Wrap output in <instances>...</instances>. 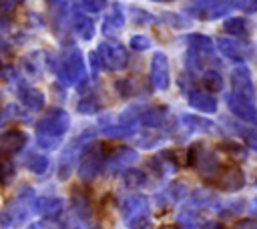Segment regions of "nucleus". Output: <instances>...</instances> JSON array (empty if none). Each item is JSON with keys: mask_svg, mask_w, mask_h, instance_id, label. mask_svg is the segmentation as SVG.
<instances>
[{"mask_svg": "<svg viewBox=\"0 0 257 229\" xmlns=\"http://www.w3.org/2000/svg\"><path fill=\"white\" fill-rule=\"evenodd\" d=\"M68 114L62 108H50L44 117L38 119V123L34 125L36 129V143L42 149H56L58 143L62 141L64 133L68 131Z\"/></svg>", "mask_w": 257, "mask_h": 229, "instance_id": "obj_1", "label": "nucleus"}, {"mask_svg": "<svg viewBox=\"0 0 257 229\" xmlns=\"http://www.w3.org/2000/svg\"><path fill=\"white\" fill-rule=\"evenodd\" d=\"M36 193L32 187H20L14 199L0 211V229H18L24 225L32 211V201Z\"/></svg>", "mask_w": 257, "mask_h": 229, "instance_id": "obj_2", "label": "nucleus"}, {"mask_svg": "<svg viewBox=\"0 0 257 229\" xmlns=\"http://www.w3.org/2000/svg\"><path fill=\"white\" fill-rule=\"evenodd\" d=\"M56 72H58V76H60L64 82H68V84L78 82V80L84 76V64H82L80 52H78L76 48L66 50V52L58 58V62H56Z\"/></svg>", "mask_w": 257, "mask_h": 229, "instance_id": "obj_3", "label": "nucleus"}, {"mask_svg": "<svg viewBox=\"0 0 257 229\" xmlns=\"http://www.w3.org/2000/svg\"><path fill=\"white\" fill-rule=\"evenodd\" d=\"M28 143V135L18 129H4L0 133V151L6 155H16L20 153Z\"/></svg>", "mask_w": 257, "mask_h": 229, "instance_id": "obj_4", "label": "nucleus"}, {"mask_svg": "<svg viewBox=\"0 0 257 229\" xmlns=\"http://www.w3.org/2000/svg\"><path fill=\"white\" fill-rule=\"evenodd\" d=\"M16 94H18L20 104H22L24 108L32 110V112H36V110H40V108L44 106V94H42L36 86H30V84H26V82H20V84L16 86Z\"/></svg>", "mask_w": 257, "mask_h": 229, "instance_id": "obj_5", "label": "nucleus"}, {"mask_svg": "<svg viewBox=\"0 0 257 229\" xmlns=\"http://www.w3.org/2000/svg\"><path fill=\"white\" fill-rule=\"evenodd\" d=\"M32 211H36L44 219H54L62 211V201L56 197H34Z\"/></svg>", "mask_w": 257, "mask_h": 229, "instance_id": "obj_6", "label": "nucleus"}, {"mask_svg": "<svg viewBox=\"0 0 257 229\" xmlns=\"http://www.w3.org/2000/svg\"><path fill=\"white\" fill-rule=\"evenodd\" d=\"M72 28H74V32H76L80 38H84V40L92 38V34H94V24H92V20H90L88 16L80 14V12L74 14V18H72Z\"/></svg>", "mask_w": 257, "mask_h": 229, "instance_id": "obj_7", "label": "nucleus"}, {"mask_svg": "<svg viewBox=\"0 0 257 229\" xmlns=\"http://www.w3.org/2000/svg\"><path fill=\"white\" fill-rule=\"evenodd\" d=\"M16 177V165L6 153L0 151V185H8Z\"/></svg>", "mask_w": 257, "mask_h": 229, "instance_id": "obj_8", "label": "nucleus"}, {"mask_svg": "<svg viewBox=\"0 0 257 229\" xmlns=\"http://www.w3.org/2000/svg\"><path fill=\"white\" fill-rule=\"evenodd\" d=\"M48 165H50V161H48V157L42 155V153H32V155L26 159V167H28V171L34 173V175L46 173Z\"/></svg>", "mask_w": 257, "mask_h": 229, "instance_id": "obj_9", "label": "nucleus"}, {"mask_svg": "<svg viewBox=\"0 0 257 229\" xmlns=\"http://www.w3.org/2000/svg\"><path fill=\"white\" fill-rule=\"evenodd\" d=\"M18 117H20V108H18V104H14V102L6 104V106L0 110V127L6 125V123H10V121H14V119H18Z\"/></svg>", "mask_w": 257, "mask_h": 229, "instance_id": "obj_10", "label": "nucleus"}, {"mask_svg": "<svg viewBox=\"0 0 257 229\" xmlns=\"http://www.w3.org/2000/svg\"><path fill=\"white\" fill-rule=\"evenodd\" d=\"M44 2L48 4V8H50L54 20L60 22V20L66 16V2H64V0H44Z\"/></svg>", "mask_w": 257, "mask_h": 229, "instance_id": "obj_11", "label": "nucleus"}, {"mask_svg": "<svg viewBox=\"0 0 257 229\" xmlns=\"http://www.w3.org/2000/svg\"><path fill=\"white\" fill-rule=\"evenodd\" d=\"M18 78V72L14 66H8V64H0V80H6V82H16Z\"/></svg>", "mask_w": 257, "mask_h": 229, "instance_id": "obj_12", "label": "nucleus"}, {"mask_svg": "<svg viewBox=\"0 0 257 229\" xmlns=\"http://www.w3.org/2000/svg\"><path fill=\"white\" fill-rule=\"evenodd\" d=\"M6 48H8V44H6V42H2V40H0V58H2V54H4V52H6Z\"/></svg>", "mask_w": 257, "mask_h": 229, "instance_id": "obj_13", "label": "nucleus"}, {"mask_svg": "<svg viewBox=\"0 0 257 229\" xmlns=\"http://www.w3.org/2000/svg\"><path fill=\"white\" fill-rule=\"evenodd\" d=\"M26 229H42V227H40V225H38V223H30V225H28V227H26Z\"/></svg>", "mask_w": 257, "mask_h": 229, "instance_id": "obj_14", "label": "nucleus"}]
</instances>
